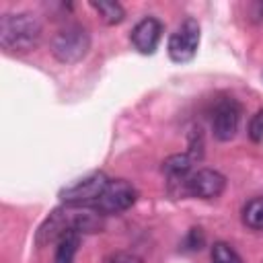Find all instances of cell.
<instances>
[{"label":"cell","instance_id":"6da1fadb","mask_svg":"<svg viewBox=\"0 0 263 263\" xmlns=\"http://www.w3.org/2000/svg\"><path fill=\"white\" fill-rule=\"evenodd\" d=\"M103 228V216L90 205H70L53 210L37 230L35 242L45 247L49 242H58L68 232H99Z\"/></svg>","mask_w":263,"mask_h":263},{"label":"cell","instance_id":"7a4b0ae2","mask_svg":"<svg viewBox=\"0 0 263 263\" xmlns=\"http://www.w3.org/2000/svg\"><path fill=\"white\" fill-rule=\"evenodd\" d=\"M41 39V23L31 12H6L0 18V45L6 51H29Z\"/></svg>","mask_w":263,"mask_h":263},{"label":"cell","instance_id":"3957f363","mask_svg":"<svg viewBox=\"0 0 263 263\" xmlns=\"http://www.w3.org/2000/svg\"><path fill=\"white\" fill-rule=\"evenodd\" d=\"M90 49V35L86 27L74 23L60 29L51 39V53L62 64H76L80 62Z\"/></svg>","mask_w":263,"mask_h":263},{"label":"cell","instance_id":"277c9868","mask_svg":"<svg viewBox=\"0 0 263 263\" xmlns=\"http://www.w3.org/2000/svg\"><path fill=\"white\" fill-rule=\"evenodd\" d=\"M136 199H138V191L132 183H127L125 179H109L105 191L90 208H95L101 216H111L129 210L136 203Z\"/></svg>","mask_w":263,"mask_h":263},{"label":"cell","instance_id":"5b68a950","mask_svg":"<svg viewBox=\"0 0 263 263\" xmlns=\"http://www.w3.org/2000/svg\"><path fill=\"white\" fill-rule=\"evenodd\" d=\"M109 183V177L105 173H90L78 181H74L72 185L64 187L60 191V199L64 203H70V205H92L99 195L105 191Z\"/></svg>","mask_w":263,"mask_h":263},{"label":"cell","instance_id":"8992f818","mask_svg":"<svg viewBox=\"0 0 263 263\" xmlns=\"http://www.w3.org/2000/svg\"><path fill=\"white\" fill-rule=\"evenodd\" d=\"M197 47H199V23L195 18H185L168 37V45H166L168 58L177 64L189 62L197 53Z\"/></svg>","mask_w":263,"mask_h":263},{"label":"cell","instance_id":"52a82bcc","mask_svg":"<svg viewBox=\"0 0 263 263\" xmlns=\"http://www.w3.org/2000/svg\"><path fill=\"white\" fill-rule=\"evenodd\" d=\"M240 105L232 99V97H224L220 101H216L214 109H212V132L214 138L220 142H228L236 136L238 132V123H240Z\"/></svg>","mask_w":263,"mask_h":263},{"label":"cell","instance_id":"ba28073f","mask_svg":"<svg viewBox=\"0 0 263 263\" xmlns=\"http://www.w3.org/2000/svg\"><path fill=\"white\" fill-rule=\"evenodd\" d=\"M224 189H226V179L222 173L214 168H199L191 173L185 185V193L199 199H216L224 193Z\"/></svg>","mask_w":263,"mask_h":263},{"label":"cell","instance_id":"9c48e42d","mask_svg":"<svg viewBox=\"0 0 263 263\" xmlns=\"http://www.w3.org/2000/svg\"><path fill=\"white\" fill-rule=\"evenodd\" d=\"M160 37H162V23L156 18V16H144L134 29H132V45L144 53V55H150L156 51L158 43H160Z\"/></svg>","mask_w":263,"mask_h":263},{"label":"cell","instance_id":"30bf717a","mask_svg":"<svg viewBox=\"0 0 263 263\" xmlns=\"http://www.w3.org/2000/svg\"><path fill=\"white\" fill-rule=\"evenodd\" d=\"M193 162L195 160L189 154H173L162 162V173L166 175L171 185H177L181 189V193H185V185H187V179L191 177Z\"/></svg>","mask_w":263,"mask_h":263},{"label":"cell","instance_id":"8fae6325","mask_svg":"<svg viewBox=\"0 0 263 263\" xmlns=\"http://www.w3.org/2000/svg\"><path fill=\"white\" fill-rule=\"evenodd\" d=\"M78 247H80V234L78 232H68L66 236H62L58 240L53 263H74V257L78 253Z\"/></svg>","mask_w":263,"mask_h":263},{"label":"cell","instance_id":"7c38bea8","mask_svg":"<svg viewBox=\"0 0 263 263\" xmlns=\"http://www.w3.org/2000/svg\"><path fill=\"white\" fill-rule=\"evenodd\" d=\"M242 222L251 230H263V195L251 197L242 205Z\"/></svg>","mask_w":263,"mask_h":263},{"label":"cell","instance_id":"4fadbf2b","mask_svg":"<svg viewBox=\"0 0 263 263\" xmlns=\"http://www.w3.org/2000/svg\"><path fill=\"white\" fill-rule=\"evenodd\" d=\"M90 6L99 12V16H101V21L105 25H119L125 18V10H123V6L119 2L101 0V2H90Z\"/></svg>","mask_w":263,"mask_h":263},{"label":"cell","instance_id":"5bb4252c","mask_svg":"<svg viewBox=\"0 0 263 263\" xmlns=\"http://www.w3.org/2000/svg\"><path fill=\"white\" fill-rule=\"evenodd\" d=\"M212 263H242V259L228 242L218 240L212 247Z\"/></svg>","mask_w":263,"mask_h":263},{"label":"cell","instance_id":"9a60e30c","mask_svg":"<svg viewBox=\"0 0 263 263\" xmlns=\"http://www.w3.org/2000/svg\"><path fill=\"white\" fill-rule=\"evenodd\" d=\"M247 134H249L251 142H255V144L263 142V109H259V111L251 117L249 127H247Z\"/></svg>","mask_w":263,"mask_h":263},{"label":"cell","instance_id":"2e32d148","mask_svg":"<svg viewBox=\"0 0 263 263\" xmlns=\"http://www.w3.org/2000/svg\"><path fill=\"white\" fill-rule=\"evenodd\" d=\"M189 156L193 160H199L203 156V140H201V129H191L189 134Z\"/></svg>","mask_w":263,"mask_h":263},{"label":"cell","instance_id":"e0dca14e","mask_svg":"<svg viewBox=\"0 0 263 263\" xmlns=\"http://www.w3.org/2000/svg\"><path fill=\"white\" fill-rule=\"evenodd\" d=\"M201 245H203V232H201V228H191L189 234H187L185 247L189 251H195V249H201Z\"/></svg>","mask_w":263,"mask_h":263},{"label":"cell","instance_id":"ac0fdd59","mask_svg":"<svg viewBox=\"0 0 263 263\" xmlns=\"http://www.w3.org/2000/svg\"><path fill=\"white\" fill-rule=\"evenodd\" d=\"M107 263H142V259L134 253H127V251H117L113 255H109Z\"/></svg>","mask_w":263,"mask_h":263}]
</instances>
